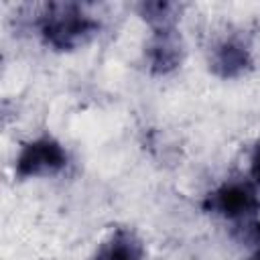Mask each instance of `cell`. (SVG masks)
<instances>
[{"label": "cell", "instance_id": "6da1fadb", "mask_svg": "<svg viewBox=\"0 0 260 260\" xmlns=\"http://www.w3.org/2000/svg\"><path fill=\"white\" fill-rule=\"evenodd\" d=\"M95 28L98 22L91 20L77 4H49L41 22L45 41L55 49H73Z\"/></svg>", "mask_w": 260, "mask_h": 260}, {"label": "cell", "instance_id": "52a82bcc", "mask_svg": "<svg viewBox=\"0 0 260 260\" xmlns=\"http://www.w3.org/2000/svg\"><path fill=\"white\" fill-rule=\"evenodd\" d=\"M252 175L260 181V142L256 144V148L252 152Z\"/></svg>", "mask_w": 260, "mask_h": 260}, {"label": "cell", "instance_id": "7a4b0ae2", "mask_svg": "<svg viewBox=\"0 0 260 260\" xmlns=\"http://www.w3.org/2000/svg\"><path fill=\"white\" fill-rule=\"evenodd\" d=\"M67 162V154L61 144L51 138H39L22 146L16 160V173L20 177H37L59 171Z\"/></svg>", "mask_w": 260, "mask_h": 260}, {"label": "cell", "instance_id": "277c9868", "mask_svg": "<svg viewBox=\"0 0 260 260\" xmlns=\"http://www.w3.org/2000/svg\"><path fill=\"white\" fill-rule=\"evenodd\" d=\"M148 55H150V67L158 73H165L179 63L181 49H179V41L171 28L156 30V35L148 47Z\"/></svg>", "mask_w": 260, "mask_h": 260}, {"label": "cell", "instance_id": "ba28073f", "mask_svg": "<svg viewBox=\"0 0 260 260\" xmlns=\"http://www.w3.org/2000/svg\"><path fill=\"white\" fill-rule=\"evenodd\" d=\"M256 236H258V242H260V223L256 225ZM252 260H260V248H258V252H256V256Z\"/></svg>", "mask_w": 260, "mask_h": 260}, {"label": "cell", "instance_id": "8992f818", "mask_svg": "<svg viewBox=\"0 0 260 260\" xmlns=\"http://www.w3.org/2000/svg\"><path fill=\"white\" fill-rule=\"evenodd\" d=\"M246 63H248V53L242 49V47H238V45H234V43H228V45H223L219 51H217V55H215V69L221 73V75H236V73H240L244 67H246Z\"/></svg>", "mask_w": 260, "mask_h": 260}, {"label": "cell", "instance_id": "3957f363", "mask_svg": "<svg viewBox=\"0 0 260 260\" xmlns=\"http://www.w3.org/2000/svg\"><path fill=\"white\" fill-rule=\"evenodd\" d=\"M207 207L213 211L225 215V217H244L256 213L260 207V201L256 197V191L246 183H225L219 187L209 199Z\"/></svg>", "mask_w": 260, "mask_h": 260}, {"label": "cell", "instance_id": "5b68a950", "mask_svg": "<svg viewBox=\"0 0 260 260\" xmlns=\"http://www.w3.org/2000/svg\"><path fill=\"white\" fill-rule=\"evenodd\" d=\"M93 260H142V246L128 232H116Z\"/></svg>", "mask_w": 260, "mask_h": 260}]
</instances>
